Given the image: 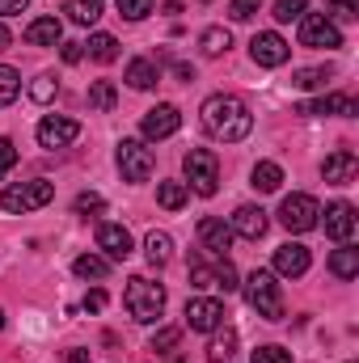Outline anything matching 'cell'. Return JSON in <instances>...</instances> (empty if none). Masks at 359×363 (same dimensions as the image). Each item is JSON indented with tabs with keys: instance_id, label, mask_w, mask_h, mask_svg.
Returning a JSON list of instances; mask_svg holds the SVG:
<instances>
[{
	"instance_id": "cell-10",
	"label": "cell",
	"mask_w": 359,
	"mask_h": 363,
	"mask_svg": "<svg viewBox=\"0 0 359 363\" xmlns=\"http://www.w3.org/2000/svg\"><path fill=\"white\" fill-rule=\"evenodd\" d=\"M250 55H254V64H258V68H283V64H287V55H292V47H287L275 30H263V34H254V38H250Z\"/></svg>"
},
{
	"instance_id": "cell-18",
	"label": "cell",
	"mask_w": 359,
	"mask_h": 363,
	"mask_svg": "<svg viewBox=\"0 0 359 363\" xmlns=\"http://www.w3.org/2000/svg\"><path fill=\"white\" fill-rule=\"evenodd\" d=\"M97 250H106L110 262H127L131 258V233L123 224H101L97 228Z\"/></svg>"
},
{
	"instance_id": "cell-17",
	"label": "cell",
	"mask_w": 359,
	"mask_h": 363,
	"mask_svg": "<svg viewBox=\"0 0 359 363\" xmlns=\"http://www.w3.org/2000/svg\"><path fill=\"white\" fill-rule=\"evenodd\" d=\"M199 245H203L207 254L224 258V250L233 245V228H228L224 220H216V216H203V220H199Z\"/></svg>"
},
{
	"instance_id": "cell-9",
	"label": "cell",
	"mask_w": 359,
	"mask_h": 363,
	"mask_svg": "<svg viewBox=\"0 0 359 363\" xmlns=\"http://www.w3.org/2000/svg\"><path fill=\"white\" fill-rule=\"evenodd\" d=\"M224 317H228V313H224V304H220L216 296H194V300H186V325L199 330V334L220 330Z\"/></svg>"
},
{
	"instance_id": "cell-20",
	"label": "cell",
	"mask_w": 359,
	"mask_h": 363,
	"mask_svg": "<svg viewBox=\"0 0 359 363\" xmlns=\"http://www.w3.org/2000/svg\"><path fill=\"white\" fill-rule=\"evenodd\" d=\"M60 38H64L60 17H34V21L26 26V43H30V47H55Z\"/></svg>"
},
{
	"instance_id": "cell-5",
	"label": "cell",
	"mask_w": 359,
	"mask_h": 363,
	"mask_svg": "<svg viewBox=\"0 0 359 363\" xmlns=\"http://www.w3.org/2000/svg\"><path fill=\"white\" fill-rule=\"evenodd\" d=\"M55 199V186L51 182H17V186H9L4 194H0V207L4 211H13V216H26V211H38V207H47Z\"/></svg>"
},
{
	"instance_id": "cell-19",
	"label": "cell",
	"mask_w": 359,
	"mask_h": 363,
	"mask_svg": "<svg viewBox=\"0 0 359 363\" xmlns=\"http://www.w3.org/2000/svg\"><path fill=\"white\" fill-rule=\"evenodd\" d=\"M296 114H309V118H317V114H359L355 97H347V93H326V97H317V101H304V106H296Z\"/></svg>"
},
{
	"instance_id": "cell-6",
	"label": "cell",
	"mask_w": 359,
	"mask_h": 363,
	"mask_svg": "<svg viewBox=\"0 0 359 363\" xmlns=\"http://www.w3.org/2000/svg\"><path fill=\"white\" fill-rule=\"evenodd\" d=\"M279 224H283L287 233H309V228H317V224H321L317 199H313V194H287V199L279 203Z\"/></svg>"
},
{
	"instance_id": "cell-44",
	"label": "cell",
	"mask_w": 359,
	"mask_h": 363,
	"mask_svg": "<svg viewBox=\"0 0 359 363\" xmlns=\"http://www.w3.org/2000/svg\"><path fill=\"white\" fill-rule=\"evenodd\" d=\"M106 308V291L101 287H93L89 296H85V313H101Z\"/></svg>"
},
{
	"instance_id": "cell-4",
	"label": "cell",
	"mask_w": 359,
	"mask_h": 363,
	"mask_svg": "<svg viewBox=\"0 0 359 363\" xmlns=\"http://www.w3.org/2000/svg\"><path fill=\"white\" fill-rule=\"evenodd\" d=\"M245 300H250V308H254L258 317H267V321H279V317H283V291H279V283H275L270 271H254L245 279Z\"/></svg>"
},
{
	"instance_id": "cell-31",
	"label": "cell",
	"mask_w": 359,
	"mask_h": 363,
	"mask_svg": "<svg viewBox=\"0 0 359 363\" xmlns=\"http://www.w3.org/2000/svg\"><path fill=\"white\" fill-rule=\"evenodd\" d=\"M190 283H194V287H220V291H224V283H220V262L207 267L203 258H194V262H190Z\"/></svg>"
},
{
	"instance_id": "cell-47",
	"label": "cell",
	"mask_w": 359,
	"mask_h": 363,
	"mask_svg": "<svg viewBox=\"0 0 359 363\" xmlns=\"http://www.w3.org/2000/svg\"><path fill=\"white\" fill-rule=\"evenodd\" d=\"M68 363H89V355H85L81 347H72V351H68Z\"/></svg>"
},
{
	"instance_id": "cell-26",
	"label": "cell",
	"mask_w": 359,
	"mask_h": 363,
	"mask_svg": "<svg viewBox=\"0 0 359 363\" xmlns=\"http://www.w3.org/2000/svg\"><path fill=\"white\" fill-rule=\"evenodd\" d=\"M199 47H203V55L216 60V55H224V51L233 47V34H228L224 26H207V30L199 34Z\"/></svg>"
},
{
	"instance_id": "cell-36",
	"label": "cell",
	"mask_w": 359,
	"mask_h": 363,
	"mask_svg": "<svg viewBox=\"0 0 359 363\" xmlns=\"http://www.w3.org/2000/svg\"><path fill=\"white\" fill-rule=\"evenodd\" d=\"M178 342H182V330H174V325H165V330H157V334H153V342H148V347H153L157 355H165V351H174Z\"/></svg>"
},
{
	"instance_id": "cell-13",
	"label": "cell",
	"mask_w": 359,
	"mask_h": 363,
	"mask_svg": "<svg viewBox=\"0 0 359 363\" xmlns=\"http://www.w3.org/2000/svg\"><path fill=\"white\" fill-rule=\"evenodd\" d=\"M233 237H245V241H258V237H267V228H270V220H267V211L263 207H254V203H245V207H237L233 211Z\"/></svg>"
},
{
	"instance_id": "cell-11",
	"label": "cell",
	"mask_w": 359,
	"mask_h": 363,
	"mask_svg": "<svg viewBox=\"0 0 359 363\" xmlns=\"http://www.w3.org/2000/svg\"><path fill=\"white\" fill-rule=\"evenodd\" d=\"M77 135H81V123H77V118L47 114V118L38 123V144H43V148H68Z\"/></svg>"
},
{
	"instance_id": "cell-27",
	"label": "cell",
	"mask_w": 359,
	"mask_h": 363,
	"mask_svg": "<svg viewBox=\"0 0 359 363\" xmlns=\"http://www.w3.org/2000/svg\"><path fill=\"white\" fill-rule=\"evenodd\" d=\"M330 271L338 274V279H355L359 274V250L347 241L343 250H334V258H330Z\"/></svg>"
},
{
	"instance_id": "cell-7",
	"label": "cell",
	"mask_w": 359,
	"mask_h": 363,
	"mask_svg": "<svg viewBox=\"0 0 359 363\" xmlns=\"http://www.w3.org/2000/svg\"><path fill=\"white\" fill-rule=\"evenodd\" d=\"M300 47H313V51H334V47H343V34H338V26L326 17V13H300Z\"/></svg>"
},
{
	"instance_id": "cell-25",
	"label": "cell",
	"mask_w": 359,
	"mask_h": 363,
	"mask_svg": "<svg viewBox=\"0 0 359 363\" xmlns=\"http://www.w3.org/2000/svg\"><path fill=\"white\" fill-rule=\"evenodd\" d=\"M157 203H161L165 211H182V207L190 203V186H186V182H161V186H157Z\"/></svg>"
},
{
	"instance_id": "cell-41",
	"label": "cell",
	"mask_w": 359,
	"mask_h": 363,
	"mask_svg": "<svg viewBox=\"0 0 359 363\" xmlns=\"http://www.w3.org/2000/svg\"><path fill=\"white\" fill-rule=\"evenodd\" d=\"M254 363H292V351H283V347H258Z\"/></svg>"
},
{
	"instance_id": "cell-21",
	"label": "cell",
	"mask_w": 359,
	"mask_h": 363,
	"mask_svg": "<svg viewBox=\"0 0 359 363\" xmlns=\"http://www.w3.org/2000/svg\"><path fill=\"white\" fill-rule=\"evenodd\" d=\"M237 355V330H211V342H207V359L211 363H228Z\"/></svg>"
},
{
	"instance_id": "cell-24",
	"label": "cell",
	"mask_w": 359,
	"mask_h": 363,
	"mask_svg": "<svg viewBox=\"0 0 359 363\" xmlns=\"http://www.w3.org/2000/svg\"><path fill=\"white\" fill-rule=\"evenodd\" d=\"M101 9H106V0H68L64 4V13H68L72 26H93L101 17Z\"/></svg>"
},
{
	"instance_id": "cell-46",
	"label": "cell",
	"mask_w": 359,
	"mask_h": 363,
	"mask_svg": "<svg viewBox=\"0 0 359 363\" xmlns=\"http://www.w3.org/2000/svg\"><path fill=\"white\" fill-rule=\"evenodd\" d=\"M30 0H0V17H13V13H21Z\"/></svg>"
},
{
	"instance_id": "cell-8",
	"label": "cell",
	"mask_w": 359,
	"mask_h": 363,
	"mask_svg": "<svg viewBox=\"0 0 359 363\" xmlns=\"http://www.w3.org/2000/svg\"><path fill=\"white\" fill-rule=\"evenodd\" d=\"M114 157H118V174H123V182H148L153 169H157L153 148H144L140 140H123Z\"/></svg>"
},
{
	"instance_id": "cell-32",
	"label": "cell",
	"mask_w": 359,
	"mask_h": 363,
	"mask_svg": "<svg viewBox=\"0 0 359 363\" xmlns=\"http://www.w3.org/2000/svg\"><path fill=\"white\" fill-rule=\"evenodd\" d=\"M72 271L81 274V279H106V274H110V262L97 258V254H81V258L72 262Z\"/></svg>"
},
{
	"instance_id": "cell-30",
	"label": "cell",
	"mask_w": 359,
	"mask_h": 363,
	"mask_svg": "<svg viewBox=\"0 0 359 363\" xmlns=\"http://www.w3.org/2000/svg\"><path fill=\"white\" fill-rule=\"evenodd\" d=\"M114 101H118V89H114L110 81H93V85H89V110L110 114V110H114Z\"/></svg>"
},
{
	"instance_id": "cell-15",
	"label": "cell",
	"mask_w": 359,
	"mask_h": 363,
	"mask_svg": "<svg viewBox=\"0 0 359 363\" xmlns=\"http://www.w3.org/2000/svg\"><path fill=\"white\" fill-rule=\"evenodd\" d=\"M355 174H359V157L351 152V148L330 152L326 165H321V178L330 182V186H347V182H355Z\"/></svg>"
},
{
	"instance_id": "cell-35",
	"label": "cell",
	"mask_w": 359,
	"mask_h": 363,
	"mask_svg": "<svg viewBox=\"0 0 359 363\" xmlns=\"http://www.w3.org/2000/svg\"><path fill=\"white\" fill-rule=\"evenodd\" d=\"M17 93H21V77H17L13 68H4V64H0V106H9Z\"/></svg>"
},
{
	"instance_id": "cell-22",
	"label": "cell",
	"mask_w": 359,
	"mask_h": 363,
	"mask_svg": "<svg viewBox=\"0 0 359 363\" xmlns=\"http://www.w3.org/2000/svg\"><path fill=\"white\" fill-rule=\"evenodd\" d=\"M157 81H161V68L153 60H131L127 64V85L131 89H153Z\"/></svg>"
},
{
	"instance_id": "cell-49",
	"label": "cell",
	"mask_w": 359,
	"mask_h": 363,
	"mask_svg": "<svg viewBox=\"0 0 359 363\" xmlns=\"http://www.w3.org/2000/svg\"><path fill=\"white\" fill-rule=\"evenodd\" d=\"M0 330H4V308H0Z\"/></svg>"
},
{
	"instance_id": "cell-38",
	"label": "cell",
	"mask_w": 359,
	"mask_h": 363,
	"mask_svg": "<svg viewBox=\"0 0 359 363\" xmlns=\"http://www.w3.org/2000/svg\"><path fill=\"white\" fill-rule=\"evenodd\" d=\"M309 0H275V21H300Z\"/></svg>"
},
{
	"instance_id": "cell-1",
	"label": "cell",
	"mask_w": 359,
	"mask_h": 363,
	"mask_svg": "<svg viewBox=\"0 0 359 363\" xmlns=\"http://www.w3.org/2000/svg\"><path fill=\"white\" fill-rule=\"evenodd\" d=\"M199 123H203V131L211 140H224V144H237V140H245L254 131L250 106L241 97H233V93H211L203 101V110H199Z\"/></svg>"
},
{
	"instance_id": "cell-14",
	"label": "cell",
	"mask_w": 359,
	"mask_h": 363,
	"mask_svg": "<svg viewBox=\"0 0 359 363\" xmlns=\"http://www.w3.org/2000/svg\"><path fill=\"white\" fill-rule=\"evenodd\" d=\"M309 267H313V254H309L304 245L287 241V245L275 250V274H283V279H300Z\"/></svg>"
},
{
	"instance_id": "cell-29",
	"label": "cell",
	"mask_w": 359,
	"mask_h": 363,
	"mask_svg": "<svg viewBox=\"0 0 359 363\" xmlns=\"http://www.w3.org/2000/svg\"><path fill=\"white\" fill-rule=\"evenodd\" d=\"M89 60L114 64V60H118V38H114V34H93L89 38Z\"/></svg>"
},
{
	"instance_id": "cell-34",
	"label": "cell",
	"mask_w": 359,
	"mask_h": 363,
	"mask_svg": "<svg viewBox=\"0 0 359 363\" xmlns=\"http://www.w3.org/2000/svg\"><path fill=\"white\" fill-rule=\"evenodd\" d=\"M55 93H60V85H55V77L51 72H43L34 85H30V97L38 101V106H47V101H55Z\"/></svg>"
},
{
	"instance_id": "cell-28",
	"label": "cell",
	"mask_w": 359,
	"mask_h": 363,
	"mask_svg": "<svg viewBox=\"0 0 359 363\" xmlns=\"http://www.w3.org/2000/svg\"><path fill=\"white\" fill-rule=\"evenodd\" d=\"M279 182H283V169L275 165V161H258L254 165V190H263V194H270V190H279Z\"/></svg>"
},
{
	"instance_id": "cell-40",
	"label": "cell",
	"mask_w": 359,
	"mask_h": 363,
	"mask_svg": "<svg viewBox=\"0 0 359 363\" xmlns=\"http://www.w3.org/2000/svg\"><path fill=\"white\" fill-rule=\"evenodd\" d=\"M326 4H330V13L338 21H355L359 17V0H326Z\"/></svg>"
},
{
	"instance_id": "cell-33",
	"label": "cell",
	"mask_w": 359,
	"mask_h": 363,
	"mask_svg": "<svg viewBox=\"0 0 359 363\" xmlns=\"http://www.w3.org/2000/svg\"><path fill=\"white\" fill-rule=\"evenodd\" d=\"M326 81H330V72H326V68H300V72L292 77V85H296V89H321Z\"/></svg>"
},
{
	"instance_id": "cell-39",
	"label": "cell",
	"mask_w": 359,
	"mask_h": 363,
	"mask_svg": "<svg viewBox=\"0 0 359 363\" xmlns=\"http://www.w3.org/2000/svg\"><path fill=\"white\" fill-rule=\"evenodd\" d=\"M258 9H263V0H228V17L233 21H250Z\"/></svg>"
},
{
	"instance_id": "cell-37",
	"label": "cell",
	"mask_w": 359,
	"mask_h": 363,
	"mask_svg": "<svg viewBox=\"0 0 359 363\" xmlns=\"http://www.w3.org/2000/svg\"><path fill=\"white\" fill-rule=\"evenodd\" d=\"M118 4V13L127 17V21H144L148 13H153V0H114Z\"/></svg>"
},
{
	"instance_id": "cell-3",
	"label": "cell",
	"mask_w": 359,
	"mask_h": 363,
	"mask_svg": "<svg viewBox=\"0 0 359 363\" xmlns=\"http://www.w3.org/2000/svg\"><path fill=\"white\" fill-rule=\"evenodd\" d=\"M182 169H186V186H190L194 194L211 199V194L220 190V161H216L211 148H190L186 161H182Z\"/></svg>"
},
{
	"instance_id": "cell-16",
	"label": "cell",
	"mask_w": 359,
	"mask_h": 363,
	"mask_svg": "<svg viewBox=\"0 0 359 363\" xmlns=\"http://www.w3.org/2000/svg\"><path fill=\"white\" fill-rule=\"evenodd\" d=\"M326 237H334L338 245H347L355 237V207L351 203H330L326 207Z\"/></svg>"
},
{
	"instance_id": "cell-45",
	"label": "cell",
	"mask_w": 359,
	"mask_h": 363,
	"mask_svg": "<svg viewBox=\"0 0 359 363\" xmlns=\"http://www.w3.org/2000/svg\"><path fill=\"white\" fill-rule=\"evenodd\" d=\"M60 47H64V64H81L85 60V47L81 43H60Z\"/></svg>"
},
{
	"instance_id": "cell-12",
	"label": "cell",
	"mask_w": 359,
	"mask_h": 363,
	"mask_svg": "<svg viewBox=\"0 0 359 363\" xmlns=\"http://www.w3.org/2000/svg\"><path fill=\"white\" fill-rule=\"evenodd\" d=\"M178 127H182V114H178V106H170V101L153 106V110L144 114V123H140V131H144L148 140H170Z\"/></svg>"
},
{
	"instance_id": "cell-2",
	"label": "cell",
	"mask_w": 359,
	"mask_h": 363,
	"mask_svg": "<svg viewBox=\"0 0 359 363\" xmlns=\"http://www.w3.org/2000/svg\"><path fill=\"white\" fill-rule=\"evenodd\" d=\"M123 304H127V313L140 325H157L161 313H165V287L153 283V279H144V274H131L127 279V291H123Z\"/></svg>"
},
{
	"instance_id": "cell-23",
	"label": "cell",
	"mask_w": 359,
	"mask_h": 363,
	"mask_svg": "<svg viewBox=\"0 0 359 363\" xmlns=\"http://www.w3.org/2000/svg\"><path fill=\"white\" fill-rule=\"evenodd\" d=\"M144 254H148V262H153V267H165V262L174 258V237L153 228V233H148V241H144Z\"/></svg>"
},
{
	"instance_id": "cell-43",
	"label": "cell",
	"mask_w": 359,
	"mask_h": 363,
	"mask_svg": "<svg viewBox=\"0 0 359 363\" xmlns=\"http://www.w3.org/2000/svg\"><path fill=\"white\" fill-rule=\"evenodd\" d=\"M13 165H17V148H13V140H4V135H0V178H4Z\"/></svg>"
},
{
	"instance_id": "cell-42",
	"label": "cell",
	"mask_w": 359,
	"mask_h": 363,
	"mask_svg": "<svg viewBox=\"0 0 359 363\" xmlns=\"http://www.w3.org/2000/svg\"><path fill=\"white\" fill-rule=\"evenodd\" d=\"M101 207H106V199H101V194H77V216H89V211H101Z\"/></svg>"
},
{
	"instance_id": "cell-48",
	"label": "cell",
	"mask_w": 359,
	"mask_h": 363,
	"mask_svg": "<svg viewBox=\"0 0 359 363\" xmlns=\"http://www.w3.org/2000/svg\"><path fill=\"white\" fill-rule=\"evenodd\" d=\"M0 51H9V26H0Z\"/></svg>"
}]
</instances>
